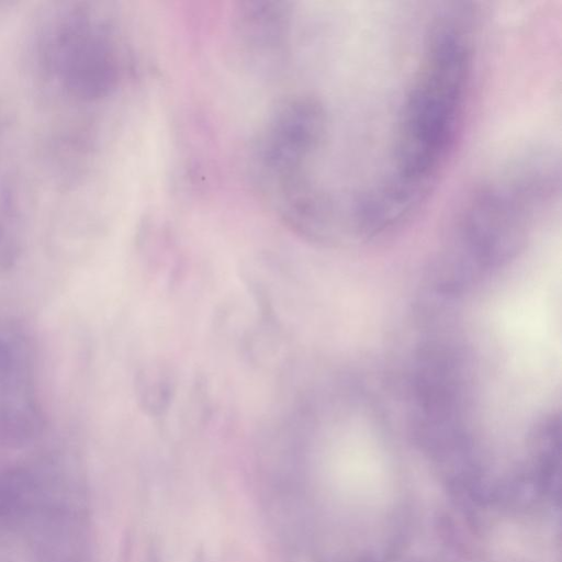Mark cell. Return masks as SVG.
I'll return each instance as SVG.
<instances>
[{
  "mask_svg": "<svg viewBox=\"0 0 562 562\" xmlns=\"http://www.w3.org/2000/svg\"><path fill=\"white\" fill-rule=\"evenodd\" d=\"M473 12L464 3L435 12L408 83L397 126L395 177L401 195L419 206L450 158L469 95Z\"/></svg>",
  "mask_w": 562,
  "mask_h": 562,
  "instance_id": "6da1fadb",
  "label": "cell"
},
{
  "mask_svg": "<svg viewBox=\"0 0 562 562\" xmlns=\"http://www.w3.org/2000/svg\"><path fill=\"white\" fill-rule=\"evenodd\" d=\"M507 167L480 187L462 211L430 272V292L437 297L452 301L514 260L559 192V176L539 160L521 158Z\"/></svg>",
  "mask_w": 562,
  "mask_h": 562,
  "instance_id": "7a4b0ae2",
  "label": "cell"
},
{
  "mask_svg": "<svg viewBox=\"0 0 562 562\" xmlns=\"http://www.w3.org/2000/svg\"><path fill=\"white\" fill-rule=\"evenodd\" d=\"M326 113L312 98H296L282 103L265 132L259 158L268 173L290 193L301 190V169L324 142Z\"/></svg>",
  "mask_w": 562,
  "mask_h": 562,
  "instance_id": "3957f363",
  "label": "cell"
}]
</instances>
